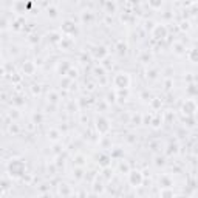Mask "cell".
<instances>
[{
    "mask_svg": "<svg viewBox=\"0 0 198 198\" xmlns=\"http://www.w3.org/2000/svg\"><path fill=\"white\" fill-rule=\"evenodd\" d=\"M131 183L133 184H136V186H139L141 184V181H142V177H141V173L139 172H131Z\"/></svg>",
    "mask_w": 198,
    "mask_h": 198,
    "instance_id": "cell-1",
    "label": "cell"
}]
</instances>
